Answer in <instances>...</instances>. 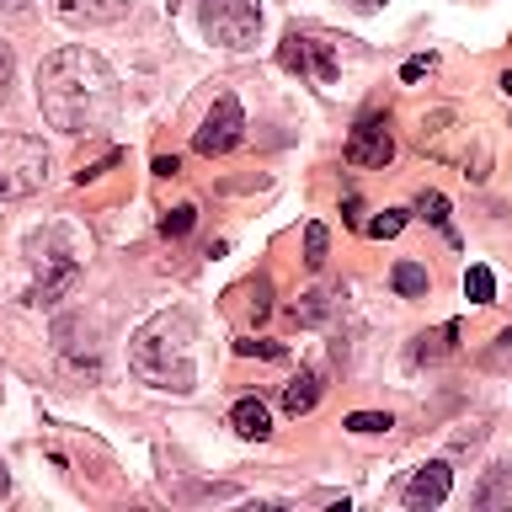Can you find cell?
I'll list each match as a JSON object with an SVG mask.
<instances>
[{
	"label": "cell",
	"instance_id": "cell-1",
	"mask_svg": "<svg viewBox=\"0 0 512 512\" xmlns=\"http://www.w3.org/2000/svg\"><path fill=\"white\" fill-rule=\"evenodd\" d=\"M118 102H123L118 75L86 43H70L38 64V107L48 128H59V134H96L118 112Z\"/></svg>",
	"mask_w": 512,
	"mask_h": 512
},
{
	"label": "cell",
	"instance_id": "cell-2",
	"mask_svg": "<svg viewBox=\"0 0 512 512\" xmlns=\"http://www.w3.org/2000/svg\"><path fill=\"white\" fill-rule=\"evenodd\" d=\"M128 368L144 384H155V390L187 395L192 379H198V368H192V315L187 310L150 315L134 331V342H128Z\"/></svg>",
	"mask_w": 512,
	"mask_h": 512
},
{
	"label": "cell",
	"instance_id": "cell-3",
	"mask_svg": "<svg viewBox=\"0 0 512 512\" xmlns=\"http://www.w3.org/2000/svg\"><path fill=\"white\" fill-rule=\"evenodd\" d=\"M27 262H32V288L27 304H59L80 283V240L70 224H48L27 240Z\"/></svg>",
	"mask_w": 512,
	"mask_h": 512
},
{
	"label": "cell",
	"instance_id": "cell-4",
	"mask_svg": "<svg viewBox=\"0 0 512 512\" xmlns=\"http://www.w3.org/2000/svg\"><path fill=\"white\" fill-rule=\"evenodd\" d=\"M48 182V150L32 134H0V203L32 198Z\"/></svg>",
	"mask_w": 512,
	"mask_h": 512
},
{
	"label": "cell",
	"instance_id": "cell-5",
	"mask_svg": "<svg viewBox=\"0 0 512 512\" xmlns=\"http://www.w3.org/2000/svg\"><path fill=\"white\" fill-rule=\"evenodd\" d=\"M198 22L219 48H251L262 32V6L256 0H198Z\"/></svg>",
	"mask_w": 512,
	"mask_h": 512
},
{
	"label": "cell",
	"instance_id": "cell-6",
	"mask_svg": "<svg viewBox=\"0 0 512 512\" xmlns=\"http://www.w3.org/2000/svg\"><path fill=\"white\" fill-rule=\"evenodd\" d=\"M240 134H246V112H240V102H235L230 91H219L214 107L203 112L192 144H198V155H230L235 144H240Z\"/></svg>",
	"mask_w": 512,
	"mask_h": 512
},
{
	"label": "cell",
	"instance_id": "cell-7",
	"mask_svg": "<svg viewBox=\"0 0 512 512\" xmlns=\"http://www.w3.org/2000/svg\"><path fill=\"white\" fill-rule=\"evenodd\" d=\"M278 64L294 75H310L315 86H331L336 80V48L326 38H315V32H288L278 43Z\"/></svg>",
	"mask_w": 512,
	"mask_h": 512
},
{
	"label": "cell",
	"instance_id": "cell-8",
	"mask_svg": "<svg viewBox=\"0 0 512 512\" xmlns=\"http://www.w3.org/2000/svg\"><path fill=\"white\" fill-rule=\"evenodd\" d=\"M347 166H390L395 160V134H390V112H368V118H358V128L347 134Z\"/></svg>",
	"mask_w": 512,
	"mask_h": 512
},
{
	"label": "cell",
	"instance_id": "cell-9",
	"mask_svg": "<svg viewBox=\"0 0 512 512\" xmlns=\"http://www.w3.org/2000/svg\"><path fill=\"white\" fill-rule=\"evenodd\" d=\"M448 486H454V470H448L443 459H427L422 470L406 480L400 502H406L411 512H432V507H443V502H448Z\"/></svg>",
	"mask_w": 512,
	"mask_h": 512
},
{
	"label": "cell",
	"instance_id": "cell-10",
	"mask_svg": "<svg viewBox=\"0 0 512 512\" xmlns=\"http://www.w3.org/2000/svg\"><path fill=\"white\" fill-rule=\"evenodd\" d=\"M64 22L75 27H102V22H118V16L134 6V0H54Z\"/></svg>",
	"mask_w": 512,
	"mask_h": 512
},
{
	"label": "cell",
	"instance_id": "cell-11",
	"mask_svg": "<svg viewBox=\"0 0 512 512\" xmlns=\"http://www.w3.org/2000/svg\"><path fill=\"white\" fill-rule=\"evenodd\" d=\"M454 342H459V320H443L438 331H422L411 342V363L416 368H427V363H443L448 352H454Z\"/></svg>",
	"mask_w": 512,
	"mask_h": 512
},
{
	"label": "cell",
	"instance_id": "cell-12",
	"mask_svg": "<svg viewBox=\"0 0 512 512\" xmlns=\"http://www.w3.org/2000/svg\"><path fill=\"white\" fill-rule=\"evenodd\" d=\"M230 427H235L246 443H262L267 432H272V411H267L256 395H246V400H235V411H230Z\"/></svg>",
	"mask_w": 512,
	"mask_h": 512
},
{
	"label": "cell",
	"instance_id": "cell-13",
	"mask_svg": "<svg viewBox=\"0 0 512 512\" xmlns=\"http://www.w3.org/2000/svg\"><path fill=\"white\" fill-rule=\"evenodd\" d=\"M320 390H326V384H320V374H315V368H304L299 379L283 384V411H288V416H310V411L320 406Z\"/></svg>",
	"mask_w": 512,
	"mask_h": 512
},
{
	"label": "cell",
	"instance_id": "cell-14",
	"mask_svg": "<svg viewBox=\"0 0 512 512\" xmlns=\"http://www.w3.org/2000/svg\"><path fill=\"white\" fill-rule=\"evenodd\" d=\"M331 294L326 288H310V294H299V304H294V320L299 326H320V320H331Z\"/></svg>",
	"mask_w": 512,
	"mask_h": 512
},
{
	"label": "cell",
	"instance_id": "cell-15",
	"mask_svg": "<svg viewBox=\"0 0 512 512\" xmlns=\"http://www.w3.org/2000/svg\"><path fill=\"white\" fill-rule=\"evenodd\" d=\"M390 288H395V294H406V299H422V294H427V267H416V262H395Z\"/></svg>",
	"mask_w": 512,
	"mask_h": 512
},
{
	"label": "cell",
	"instance_id": "cell-16",
	"mask_svg": "<svg viewBox=\"0 0 512 512\" xmlns=\"http://www.w3.org/2000/svg\"><path fill=\"white\" fill-rule=\"evenodd\" d=\"M496 502H512V470L507 464H496L486 475V486L475 491V507H496Z\"/></svg>",
	"mask_w": 512,
	"mask_h": 512
},
{
	"label": "cell",
	"instance_id": "cell-17",
	"mask_svg": "<svg viewBox=\"0 0 512 512\" xmlns=\"http://www.w3.org/2000/svg\"><path fill=\"white\" fill-rule=\"evenodd\" d=\"M416 214H422L432 230H443L448 240H459L454 224H448V198H443V192H422V198H416Z\"/></svg>",
	"mask_w": 512,
	"mask_h": 512
},
{
	"label": "cell",
	"instance_id": "cell-18",
	"mask_svg": "<svg viewBox=\"0 0 512 512\" xmlns=\"http://www.w3.org/2000/svg\"><path fill=\"white\" fill-rule=\"evenodd\" d=\"M464 294H470V304H491V299H496L491 267H470V272H464Z\"/></svg>",
	"mask_w": 512,
	"mask_h": 512
},
{
	"label": "cell",
	"instance_id": "cell-19",
	"mask_svg": "<svg viewBox=\"0 0 512 512\" xmlns=\"http://www.w3.org/2000/svg\"><path fill=\"white\" fill-rule=\"evenodd\" d=\"M363 230L374 235V240H395L400 230H406V208H384V214H379V219H368Z\"/></svg>",
	"mask_w": 512,
	"mask_h": 512
},
{
	"label": "cell",
	"instance_id": "cell-20",
	"mask_svg": "<svg viewBox=\"0 0 512 512\" xmlns=\"http://www.w3.org/2000/svg\"><path fill=\"white\" fill-rule=\"evenodd\" d=\"M192 219H198V208H192V203L171 208V214H160V235H166V240H182V235L192 230Z\"/></svg>",
	"mask_w": 512,
	"mask_h": 512
},
{
	"label": "cell",
	"instance_id": "cell-21",
	"mask_svg": "<svg viewBox=\"0 0 512 512\" xmlns=\"http://www.w3.org/2000/svg\"><path fill=\"white\" fill-rule=\"evenodd\" d=\"M326 246H331L326 224H310V230H304V262H310V267H326Z\"/></svg>",
	"mask_w": 512,
	"mask_h": 512
},
{
	"label": "cell",
	"instance_id": "cell-22",
	"mask_svg": "<svg viewBox=\"0 0 512 512\" xmlns=\"http://www.w3.org/2000/svg\"><path fill=\"white\" fill-rule=\"evenodd\" d=\"M395 422H390V416H384V411H352L347 416V432H363V438H368V432H390Z\"/></svg>",
	"mask_w": 512,
	"mask_h": 512
},
{
	"label": "cell",
	"instance_id": "cell-23",
	"mask_svg": "<svg viewBox=\"0 0 512 512\" xmlns=\"http://www.w3.org/2000/svg\"><path fill=\"white\" fill-rule=\"evenodd\" d=\"M235 352H240V358H283V347H278V342H251V336H240Z\"/></svg>",
	"mask_w": 512,
	"mask_h": 512
},
{
	"label": "cell",
	"instance_id": "cell-24",
	"mask_svg": "<svg viewBox=\"0 0 512 512\" xmlns=\"http://www.w3.org/2000/svg\"><path fill=\"white\" fill-rule=\"evenodd\" d=\"M427 70H432V54H427V59H406V70H400V80H422Z\"/></svg>",
	"mask_w": 512,
	"mask_h": 512
},
{
	"label": "cell",
	"instance_id": "cell-25",
	"mask_svg": "<svg viewBox=\"0 0 512 512\" xmlns=\"http://www.w3.org/2000/svg\"><path fill=\"white\" fill-rule=\"evenodd\" d=\"M347 224H352V230H363V198H347Z\"/></svg>",
	"mask_w": 512,
	"mask_h": 512
},
{
	"label": "cell",
	"instance_id": "cell-26",
	"mask_svg": "<svg viewBox=\"0 0 512 512\" xmlns=\"http://www.w3.org/2000/svg\"><path fill=\"white\" fill-rule=\"evenodd\" d=\"M342 6H352V11H363V16H368V11H384L390 0H342Z\"/></svg>",
	"mask_w": 512,
	"mask_h": 512
},
{
	"label": "cell",
	"instance_id": "cell-27",
	"mask_svg": "<svg viewBox=\"0 0 512 512\" xmlns=\"http://www.w3.org/2000/svg\"><path fill=\"white\" fill-rule=\"evenodd\" d=\"M176 171H182V166H176V155H160L155 160V176H176Z\"/></svg>",
	"mask_w": 512,
	"mask_h": 512
},
{
	"label": "cell",
	"instance_id": "cell-28",
	"mask_svg": "<svg viewBox=\"0 0 512 512\" xmlns=\"http://www.w3.org/2000/svg\"><path fill=\"white\" fill-rule=\"evenodd\" d=\"M11 496V475H6V464H0V502Z\"/></svg>",
	"mask_w": 512,
	"mask_h": 512
},
{
	"label": "cell",
	"instance_id": "cell-29",
	"mask_svg": "<svg viewBox=\"0 0 512 512\" xmlns=\"http://www.w3.org/2000/svg\"><path fill=\"white\" fill-rule=\"evenodd\" d=\"M6 75H11V54L0 48V80H6Z\"/></svg>",
	"mask_w": 512,
	"mask_h": 512
},
{
	"label": "cell",
	"instance_id": "cell-30",
	"mask_svg": "<svg viewBox=\"0 0 512 512\" xmlns=\"http://www.w3.org/2000/svg\"><path fill=\"white\" fill-rule=\"evenodd\" d=\"M502 96H512V70L502 75Z\"/></svg>",
	"mask_w": 512,
	"mask_h": 512
},
{
	"label": "cell",
	"instance_id": "cell-31",
	"mask_svg": "<svg viewBox=\"0 0 512 512\" xmlns=\"http://www.w3.org/2000/svg\"><path fill=\"white\" fill-rule=\"evenodd\" d=\"M0 6H11V11H22V6H27V0H0Z\"/></svg>",
	"mask_w": 512,
	"mask_h": 512
}]
</instances>
